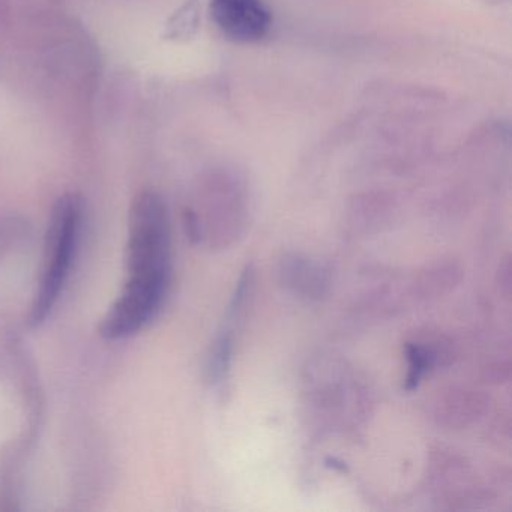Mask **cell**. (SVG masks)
I'll return each mask as SVG.
<instances>
[{
    "mask_svg": "<svg viewBox=\"0 0 512 512\" xmlns=\"http://www.w3.org/2000/svg\"><path fill=\"white\" fill-rule=\"evenodd\" d=\"M82 217L83 202L76 194L62 196L53 208L44 245L43 274L29 316L32 326L46 322L59 301L73 265Z\"/></svg>",
    "mask_w": 512,
    "mask_h": 512,
    "instance_id": "1",
    "label": "cell"
},
{
    "mask_svg": "<svg viewBox=\"0 0 512 512\" xmlns=\"http://www.w3.org/2000/svg\"><path fill=\"white\" fill-rule=\"evenodd\" d=\"M172 239L166 203L143 191L131 203L128 217V275L170 280Z\"/></svg>",
    "mask_w": 512,
    "mask_h": 512,
    "instance_id": "2",
    "label": "cell"
},
{
    "mask_svg": "<svg viewBox=\"0 0 512 512\" xmlns=\"http://www.w3.org/2000/svg\"><path fill=\"white\" fill-rule=\"evenodd\" d=\"M169 283L163 278L128 275L124 290L101 322L100 334L107 340H121L139 332L157 316Z\"/></svg>",
    "mask_w": 512,
    "mask_h": 512,
    "instance_id": "3",
    "label": "cell"
},
{
    "mask_svg": "<svg viewBox=\"0 0 512 512\" xmlns=\"http://www.w3.org/2000/svg\"><path fill=\"white\" fill-rule=\"evenodd\" d=\"M209 11L221 34L235 43H257L271 31L272 14L263 0H211Z\"/></svg>",
    "mask_w": 512,
    "mask_h": 512,
    "instance_id": "4",
    "label": "cell"
},
{
    "mask_svg": "<svg viewBox=\"0 0 512 512\" xmlns=\"http://www.w3.org/2000/svg\"><path fill=\"white\" fill-rule=\"evenodd\" d=\"M281 275L287 287L305 298H320L328 289V271L307 257L296 254L286 257Z\"/></svg>",
    "mask_w": 512,
    "mask_h": 512,
    "instance_id": "5",
    "label": "cell"
},
{
    "mask_svg": "<svg viewBox=\"0 0 512 512\" xmlns=\"http://www.w3.org/2000/svg\"><path fill=\"white\" fill-rule=\"evenodd\" d=\"M406 355L409 361V373L404 382V389L413 391L418 388L428 370L436 364L437 353L431 347H425L424 344L407 343Z\"/></svg>",
    "mask_w": 512,
    "mask_h": 512,
    "instance_id": "6",
    "label": "cell"
},
{
    "mask_svg": "<svg viewBox=\"0 0 512 512\" xmlns=\"http://www.w3.org/2000/svg\"><path fill=\"white\" fill-rule=\"evenodd\" d=\"M197 2L190 0L185 4L175 16L170 19L169 26H167V37L170 38H184L190 37L197 26Z\"/></svg>",
    "mask_w": 512,
    "mask_h": 512,
    "instance_id": "7",
    "label": "cell"
}]
</instances>
